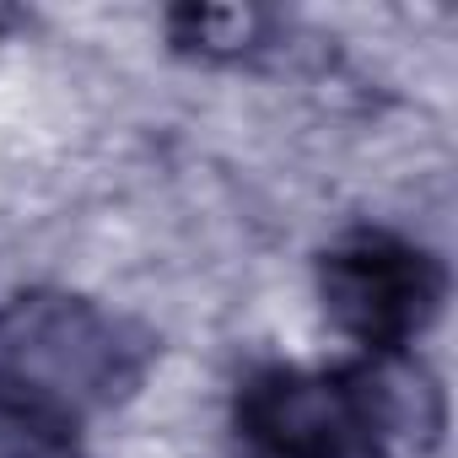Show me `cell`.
<instances>
[{
    "instance_id": "obj_1",
    "label": "cell",
    "mask_w": 458,
    "mask_h": 458,
    "mask_svg": "<svg viewBox=\"0 0 458 458\" xmlns=\"http://www.w3.org/2000/svg\"><path fill=\"white\" fill-rule=\"evenodd\" d=\"M442 431V388L410 356L340 367L265 361L233 388V442L243 458H431Z\"/></svg>"
},
{
    "instance_id": "obj_2",
    "label": "cell",
    "mask_w": 458,
    "mask_h": 458,
    "mask_svg": "<svg viewBox=\"0 0 458 458\" xmlns=\"http://www.w3.org/2000/svg\"><path fill=\"white\" fill-rule=\"evenodd\" d=\"M157 367V335L81 292L38 286L0 302V410L81 437L130 404Z\"/></svg>"
},
{
    "instance_id": "obj_3",
    "label": "cell",
    "mask_w": 458,
    "mask_h": 458,
    "mask_svg": "<svg viewBox=\"0 0 458 458\" xmlns=\"http://www.w3.org/2000/svg\"><path fill=\"white\" fill-rule=\"evenodd\" d=\"M447 292L442 254L394 226H351L318 254V302L361 356H410L437 329Z\"/></svg>"
},
{
    "instance_id": "obj_4",
    "label": "cell",
    "mask_w": 458,
    "mask_h": 458,
    "mask_svg": "<svg viewBox=\"0 0 458 458\" xmlns=\"http://www.w3.org/2000/svg\"><path fill=\"white\" fill-rule=\"evenodd\" d=\"M167 38L199 65H254L281 49V17L259 6H173Z\"/></svg>"
}]
</instances>
